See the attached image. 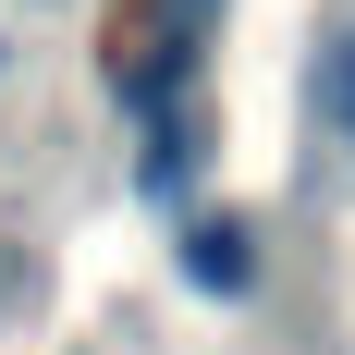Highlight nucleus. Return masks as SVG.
<instances>
[{"mask_svg": "<svg viewBox=\"0 0 355 355\" xmlns=\"http://www.w3.org/2000/svg\"><path fill=\"white\" fill-rule=\"evenodd\" d=\"M184 172H196V123H184V110H172V123L147 135V196H172Z\"/></svg>", "mask_w": 355, "mask_h": 355, "instance_id": "nucleus-3", "label": "nucleus"}, {"mask_svg": "<svg viewBox=\"0 0 355 355\" xmlns=\"http://www.w3.org/2000/svg\"><path fill=\"white\" fill-rule=\"evenodd\" d=\"M306 98H319V123H331V135L355 147V25H343V37L319 49V73H306Z\"/></svg>", "mask_w": 355, "mask_h": 355, "instance_id": "nucleus-2", "label": "nucleus"}, {"mask_svg": "<svg viewBox=\"0 0 355 355\" xmlns=\"http://www.w3.org/2000/svg\"><path fill=\"white\" fill-rule=\"evenodd\" d=\"M184 282L196 294H245L257 282V233L245 220H184Z\"/></svg>", "mask_w": 355, "mask_h": 355, "instance_id": "nucleus-1", "label": "nucleus"}]
</instances>
